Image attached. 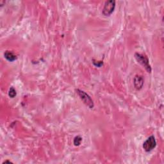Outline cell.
Segmentation results:
<instances>
[{
    "instance_id": "1",
    "label": "cell",
    "mask_w": 164,
    "mask_h": 164,
    "mask_svg": "<svg viewBox=\"0 0 164 164\" xmlns=\"http://www.w3.org/2000/svg\"><path fill=\"white\" fill-rule=\"evenodd\" d=\"M76 92L85 105L87 106L89 108L92 109L94 108V101L88 94H87L85 92H84L83 90H82L79 89L76 90Z\"/></svg>"
},
{
    "instance_id": "2",
    "label": "cell",
    "mask_w": 164,
    "mask_h": 164,
    "mask_svg": "<svg viewBox=\"0 0 164 164\" xmlns=\"http://www.w3.org/2000/svg\"><path fill=\"white\" fill-rule=\"evenodd\" d=\"M135 57L137 60V61L144 67L145 69L148 71V72H149V73L151 72L152 71L151 66L149 64V59L146 56L141 53H136L135 54Z\"/></svg>"
},
{
    "instance_id": "3",
    "label": "cell",
    "mask_w": 164,
    "mask_h": 164,
    "mask_svg": "<svg viewBox=\"0 0 164 164\" xmlns=\"http://www.w3.org/2000/svg\"><path fill=\"white\" fill-rule=\"evenodd\" d=\"M115 1L114 0H109L106 1L105 3L104 7L103 9L102 14L105 16H110L115 10Z\"/></svg>"
},
{
    "instance_id": "4",
    "label": "cell",
    "mask_w": 164,
    "mask_h": 164,
    "mask_svg": "<svg viewBox=\"0 0 164 164\" xmlns=\"http://www.w3.org/2000/svg\"><path fill=\"white\" fill-rule=\"evenodd\" d=\"M156 146V141L153 135L150 136L143 144V149L145 151L150 152Z\"/></svg>"
},
{
    "instance_id": "5",
    "label": "cell",
    "mask_w": 164,
    "mask_h": 164,
    "mask_svg": "<svg viewBox=\"0 0 164 164\" xmlns=\"http://www.w3.org/2000/svg\"><path fill=\"white\" fill-rule=\"evenodd\" d=\"M134 87L137 90H141L144 85V78L141 75H136L133 80Z\"/></svg>"
},
{
    "instance_id": "6",
    "label": "cell",
    "mask_w": 164,
    "mask_h": 164,
    "mask_svg": "<svg viewBox=\"0 0 164 164\" xmlns=\"http://www.w3.org/2000/svg\"><path fill=\"white\" fill-rule=\"evenodd\" d=\"M4 57L9 62H14L17 59V56L16 54L10 51H6L4 53Z\"/></svg>"
},
{
    "instance_id": "7",
    "label": "cell",
    "mask_w": 164,
    "mask_h": 164,
    "mask_svg": "<svg viewBox=\"0 0 164 164\" xmlns=\"http://www.w3.org/2000/svg\"><path fill=\"white\" fill-rule=\"evenodd\" d=\"M82 142V137L81 136L78 135L75 137L73 143H74V145H76V146H79V145L81 144Z\"/></svg>"
},
{
    "instance_id": "8",
    "label": "cell",
    "mask_w": 164,
    "mask_h": 164,
    "mask_svg": "<svg viewBox=\"0 0 164 164\" xmlns=\"http://www.w3.org/2000/svg\"><path fill=\"white\" fill-rule=\"evenodd\" d=\"M16 95H17V92H16V89L12 87H10L9 89V96L10 98H14L16 96Z\"/></svg>"
},
{
    "instance_id": "9",
    "label": "cell",
    "mask_w": 164,
    "mask_h": 164,
    "mask_svg": "<svg viewBox=\"0 0 164 164\" xmlns=\"http://www.w3.org/2000/svg\"><path fill=\"white\" fill-rule=\"evenodd\" d=\"M92 63L96 67H98V68H101V67L103 65V62L102 61H96L94 59L92 60Z\"/></svg>"
},
{
    "instance_id": "10",
    "label": "cell",
    "mask_w": 164,
    "mask_h": 164,
    "mask_svg": "<svg viewBox=\"0 0 164 164\" xmlns=\"http://www.w3.org/2000/svg\"><path fill=\"white\" fill-rule=\"evenodd\" d=\"M12 163V162H11L10 161H8V160H7V161H5V162H3V163Z\"/></svg>"
}]
</instances>
